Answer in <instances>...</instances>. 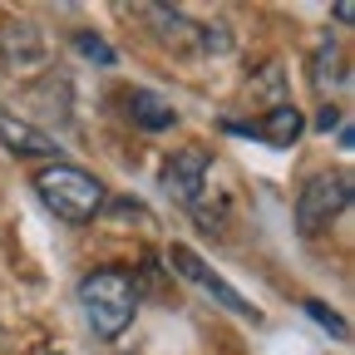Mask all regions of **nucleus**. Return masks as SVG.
Listing matches in <instances>:
<instances>
[{
  "mask_svg": "<svg viewBox=\"0 0 355 355\" xmlns=\"http://www.w3.org/2000/svg\"><path fill=\"white\" fill-rule=\"evenodd\" d=\"M79 311L99 340H119L139 316V286L119 266H99L79 282Z\"/></svg>",
  "mask_w": 355,
  "mask_h": 355,
  "instance_id": "obj_1",
  "label": "nucleus"
},
{
  "mask_svg": "<svg viewBox=\"0 0 355 355\" xmlns=\"http://www.w3.org/2000/svg\"><path fill=\"white\" fill-rule=\"evenodd\" d=\"M35 193L40 202L50 207L60 222H69V227H79V222H94L99 207H104V183L94 173H84L74 163H50L35 173Z\"/></svg>",
  "mask_w": 355,
  "mask_h": 355,
  "instance_id": "obj_2",
  "label": "nucleus"
},
{
  "mask_svg": "<svg viewBox=\"0 0 355 355\" xmlns=\"http://www.w3.org/2000/svg\"><path fill=\"white\" fill-rule=\"evenodd\" d=\"M345 207H350V173H316V178H306V188L296 198V227L306 237H316Z\"/></svg>",
  "mask_w": 355,
  "mask_h": 355,
  "instance_id": "obj_3",
  "label": "nucleus"
},
{
  "mask_svg": "<svg viewBox=\"0 0 355 355\" xmlns=\"http://www.w3.org/2000/svg\"><path fill=\"white\" fill-rule=\"evenodd\" d=\"M168 266H173L178 277H188L193 286H202L217 306H227L232 316H242V321H252V326L261 321V311H257V306H252V301H247V296H242L227 277H217V272H212V266H207V261H202L188 242H173V247H168Z\"/></svg>",
  "mask_w": 355,
  "mask_h": 355,
  "instance_id": "obj_4",
  "label": "nucleus"
},
{
  "mask_svg": "<svg viewBox=\"0 0 355 355\" xmlns=\"http://www.w3.org/2000/svg\"><path fill=\"white\" fill-rule=\"evenodd\" d=\"M207 178H212V158L202 148H178L163 163V193L183 207H198L202 193H207Z\"/></svg>",
  "mask_w": 355,
  "mask_h": 355,
  "instance_id": "obj_5",
  "label": "nucleus"
},
{
  "mask_svg": "<svg viewBox=\"0 0 355 355\" xmlns=\"http://www.w3.org/2000/svg\"><path fill=\"white\" fill-rule=\"evenodd\" d=\"M0 64L6 69H40L44 64V35L35 20H25V15L0 20Z\"/></svg>",
  "mask_w": 355,
  "mask_h": 355,
  "instance_id": "obj_6",
  "label": "nucleus"
},
{
  "mask_svg": "<svg viewBox=\"0 0 355 355\" xmlns=\"http://www.w3.org/2000/svg\"><path fill=\"white\" fill-rule=\"evenodd\" d=\"M0 144H6L10 153H25V158H55V163H60V139H50L44 128L15 119V114H6V109H0Z\"/></svg>",
  "mask_w": 355,
  "mask_h": 355,
  "instance_id": "obj_7",
  "label": "nucleus"
},
{
  "mask_svg": "<svg viewBox=\"0 0 355 355\" xmlns=\"http://www.w3.org/2000/svg\"><path fill=\"white\" fill-rule=\"evenodd\" d=\"M311 84H316L321 94L350 84V64H345V50H340L336 40H321V44H316V60H311Z\"/></svg>",
  "mask_w": 355,
  "mask_h": 355,
  "instance_id": "obj_8",
  "label": "nucleus"
},
{
  "mask_svg": "<svg viewBox=\"0 0 355 355\" xmlns=\"http://www.w3.org/2000/svg\"><path fill=\"white\" fill-rule=\"evenodd\" d=\"M257 133L266 144H277V148H291L301 133H306V114L296 109V104H272L266 109V119L257 123Z\"/></svg>",
  "mask_w": 355,
  "mask_h": 355,
  "instance_id": "obj_9",
  "label": "nucleus"
},
{
  "mask_svg": "<svg viewBox=\"0 0 355 355\" xmlns=\"http://www.w3.org/2000/svg\"><path fill=\"white\" fill-rule=\"evenodd\" d=\"M128 119L139 123V128H148V133H163V128H173V123H178L173 104H168V99H158L153 89H128Z\"/></svg>",
  "mask_w": 355,
  "mask_h": 355,
  "instance_id": "obj_10",
  "label": "nucleus"
},
{
  "mask_svg": "<svg viewBox=\"0 0 355 355\" xmlns=\"http://www.w3.org/2000/svg\"><path fill=\"white\" fill-rule=\"evenodd\" d=\"M74 50H79L84 60L104 64V69H109V64L119 60V55H114V44H109V40H99V35H89V30H79V35H74Z\"/></svg>",
  "mask_w": 355,
  "mask_h": 355,
  "instance_id": "obj_11",
  "label": "nucleus"
},
{
  "mask_svg": "<svg viewBox=\"0 0 355 355\" xmlns=\"http://www.w3.org/2000/svg\"><path fill=\"white\" fill-rule=\"evenodd\" d=\"M306 316H311V321H321V326H326L336 340H345V336H350L345 316H336V311H331V306H321V301H306Z\"/></svg>",
  "mask_w": 355,
  "mask_h": 355,
  "instance_id": "obj_12",
  "label": "nucleus"
},
{
  "mask_svg": "<svg viewBox=\"0 0 355 355\" xmlns=\"http://www.w3.org/2000/svg\"><path fill=\"white\" fill-rule=\"evenodd\" d=\"M316 123H321V128H326V133H331V128H336V123H340V114H336V109H331V104H326V109H321V119H316Z\"/></svg>",
  "mask_w": 355,
  "mask_h": 355,
  "instance_id": "obj_13",
  "label": "nucleus"
},
{
  "mask_svg": "<svg viewBox=\"0 0 355 355\" xmlns=\"http://www.w3.org/2000/svg\"><path fill=\"white\" fill-rule=\"evenodd\" d=\"M44 355H55V350H44Z\"/></svg>",
  "mask_w": 355,
  "mask_h": 355,
  "instance_id": "obj_14",
  "label": "nucleus"
}]
</instances>
